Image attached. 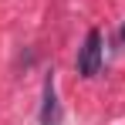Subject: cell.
Masks as SVG:
<instances>
[{"label": "cell", "instance_id": "1", "mask_svg": "<svg viewBox=\"0 0 125 125\" xmlns=\"http://www.w3.org/2000/svg\"><path fill=\"white\" fill-rule=\"evenodd\" d=\"M102 54H105V37H102V31H88L81 51H78V58H74L78 74H81V78H95V74L102 71Z\"/></svg>", "mask_w": 125, "mask_h": 125}, {"label": "cell", "instance_id": "2", "mask_svg": "<svg viewBox=\"0 0 125 125\" xmlns=\"http://www.w3.org/2000/svg\"><path fill=\"white\" fill-rule=\"evenodd\" d=\"M41 125H61V108H58V84L54 71L44 78V102H41Z\"/></svg>", "mask_w": 125, "mask_h": 125}, {"label": "cell", "instance_id": "3", "mask_svg": "<svg viewBox=\"0 0 125 125\" xmlns=\"http://www.w3.org/2000/svg\"><path fill=\"white\" fill-rule=\"evenodd\" d=\"M122 41H125V27H122Z\"/></svg>", "mask_w": 125, "mask_h": 125}]
</instances>
